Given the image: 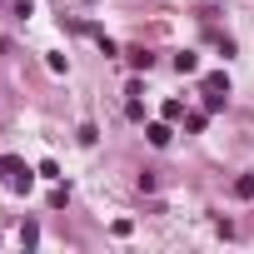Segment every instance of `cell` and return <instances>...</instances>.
Listing matches in <instances>:
<instances>
[{
    "instance_id": "obj_3",
    "label": "cell",
    "mask_w": 254,
    "mask_h": 254,
    "mask_svg": "<svg viewBox=\"0 0 254 254\" xmlns=\"http://www.w3.org/2000/svg\"><path fill=\"white\" fill-rule=\"evenodd\" d=\"M175 70H180V75H194V70H199V60L185 50V55H175Z\"/></svg>"
},
{
    "instance_id": "obj_1",
    "label": "cell",
    "mask_w": 254,
    "mask_h": 254,
    "mask_svg": "<svg viewBox=\"0 0 254 254\" xmlns=\"http://www.w3.org/2000/svg\"><path fill=\"white\" fill-rule=\"evenodd\" d=\"M145 135H150V145H155V150H165V145H170V125H150Z\"/></svg>"
},
{
    "instance_id": "obj_4",
    "label": "cell",
    "mask_w": 254,
    "mask_h": 254,
    "mask_svg": "<svg viewBox=\"0 0 254 254\" xmlns=\"http://www.w3.org/2000/svg\"><path fill=\"white\" fill-rule=\"evenodd\" d=\"M204 90H209V95H229V80H224V75H209Z\"/></svg>"
},
{
    "instance_id": "obj_2",
    "label": "cell",
    "mask_w": 254,
    "mask_h": 254,
    "mask_svg": "<svg viewBox=\"0 0 254 254\" xmlns=\"http://www.w3.org/2000/svg\"><path fill=\"white\" fill-rule=\"evenodd\" d=\"M234 199H254V175H239L234 180Z\"/></svg>"
},
{
    "instance_id": "obj_5",
    "label": "cell",
    "mask_w": 254,
    "mask_h": 254,
    "mask_svg": "<svg viewBox=\"0 0 254 254\" xmlns=\"http://www.w3.org/2000/svg\"><path fill=\"white\" fill-rule=\"evenodd\" d=\"M15 170H20V165H15L10 155H0V175H15Z\"/></svg>"
}]
</instances>
